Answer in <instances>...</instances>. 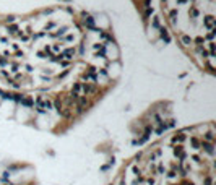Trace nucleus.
<instances>
[{"instance_id":"f257e3e1","label":"nucleus","mask_w":216,"mask_h":185,"mask_svg":"<svg viewBox=\"0 0 216 185\" xmlns=\"http://www.w3.org/2000/svg\"><path fill=\"white\" fill-rule=\"evenodd\" d=\"M83 93L85 96H93L98 93V86L94 83H83Z\"/></svg>"},{"instance_id":"f03ea898","label":"nucleus","mask_w":216,"mask_h":185,"mask_svg":"<svg viewBox=\"0 0 216 185\" xmlns=\"http://www.w3.org/2000/svg\"><path fill=\"white\" fill-rule=\"evenodd\" d=\"M200 149H203V151L208 153L210 156H213V154H215V146H213V143H208V141H202Z\"/></svg>"},{"instance_id":"7ed1b4c3","label":"nucleus","mask_w":216,"mask_h":185,"mask_svg":"<svg viewBox=\"0 0 216 185\" xmlns=\"http://www.w3.org/2000/svg\"><path fill=\"white\" fill-rule=\"evenodd\" d=\"M174 156H177L180 161H184L185 157H187V154H185V151H184L180 146H174Z\"/></svg>"},{"instance_id":"20e7f679","label":"nucleus","mask_w":216,"mask_h":185,"mask_svg":"<svg viewBox=\"0 0 216 185\" xmlns=\"http://www.w3.org/2000/svg\"><path fill=\"white\" fill-rule=\"evenodd\" d=\"M205 26H206L208 29H210V31H211V29H215V18L211 17V15H208V17H205Z\"/></svg>"},{"instance_id":"39448f33","label":"nucleus","mask_w":216,"mask_h":185,"mask_svg":"<svg viewBox=\"0 0 216 185\" xmlns=\"http://www.w3.org/2000/svg\"><path fill=\"white\" fill-rule=\"evenodd\" d=\"M159 37H161L164 42L171 41V37H169V34H167V29L166 28H159Z\"/></svg>"},{"instance_id":"423d86ee","label":"nucleus","mask_w":216,"mask_h":185,"mask_svg":"<svg viewBox=\"0 0 216 185\" xmlns=\"http://www.w3.org/2000/svg\"><path fill=\"white\" fill-rule=\"evenodd\" d=\"M81 91H83V83H80V81L73 83V88H72V93H75V94H78V96H81V94H80Z\"/></svg>"},{"instance_id":"0eeeda50","label":"nucleus","mask_w":216,"mask_h":185,"mask_svg":"<svg viewBox=\"0 0 216 185\" xmlns=\"http://www.w3.org/2000/svg\"><path fill=\"white\" fill-rule=\"evenodd\" d=\"M21 106H25V107H34V101L31 98H21Z\"/></svg>"},{"instance_id":"6e6552de","label":"nucleus","mask_w":216,"mask_h":185,"mask_svg":"<svg viewBox=\"0 0 216 185\" xmlns=\"http://www.w3.org/2000/svg\"><path fill=\"white\" fill-rule=\"evenodd\" d=\"M213 140H215V132H213V130H210V132L203 133V141H208V143H213Z\"/></svg>"},{"instance_id":"1a4fd4ad","label":"nucleus","mask_w":216,"mask_h":185,"mask_svg":"<svg viewBox=\"0 0 216 185\" xmlns=\"http://www.w3.org/2000/svg\"><path fill=\"white\" fill-rule=\"evenodd\" d=\"M190 143H192V146H193L195 149H200V146H202V141H200L197 136H192V138H190Z\"/></svg>"},{"instance_id":"9d476101","label":"nucleus","mask_w":216,"mask_h":185,"mask_svg":"<svg viewBox=\"0 0 216 185\" xmlns=\"http://www.w3.org/2000/svg\"><path fill=\"white\" fill-rule=\"evenodd\" d=\"M62 55H63L65 58H68V60H72V58H73V55H75V49H67L65 52L62 54Z\"/></svg>"},{"instance_id":"9b49d317","label":"nucleus","mask_w":216,"mask_h":185,"mask_svg":"<svg viewBox=\"0 0 216 185\" xmlns=\"http://www.w3.org/2000/svg\"><path fill=\"white\" fill-rule=\"evenodd\" d=\"M8 33H10V34H20V36H21V33H20V29H18V26H17V25L8 26Z\"/></svg>"},{"instance_id":"f8f14e48","label":"nucleus","mask_w":216,"mask_h":185,"mask_svg":"<svg viewBox=\"0 0 216 185\" xmlns=\"http://www.w3.org/2000/svg\"><path fill=\"white\" fill-rule=\"evenodd\" d=\"M184 140H185V135H184V133H180L179 136H174V138H172V141H174V143H182Z\"/></svg>"},{"instance_id":"ddd939ff","label":"nucleus","mask_w":216,"mask_h":185,"mask_svg":"<svg viewBox=\"0 0 216 185\" xmlns=\"http://www.w3.org/2000/svg\"><path fill=\"white\" fill-rule=\"evenodd\" d=\"M182 42H184V45H190L192 44V37L190 36H182Z\"/></svg>"},{"instance_id":"4468645a","label":"nucleus","mask_w":216,"mask_h":185,"mask_svg":"<svg viewBox=\"0 0 216 185\" xmlns=\"http://www.w3.org/2000/svg\"><path fill=\"white\" fill-rule=\"evenodd\" d=\"M65 33H67V28H65V26H63V28H60V29H59V31H57V33L54 34V36H60V34H65Z\"/></svg>"},{"instance_id":"2eb2a0df","label":"nucleus","mask_w":216,"mask_h":185,"mask_svg":"<svg viewBox=\"0 0 216 185\" xmlns=\"http://www.w3.org/2000/svg\"><path fill=\"white\" fill-rule=\"evenodd\" d=\"M153 26H155V28H161V26H159V18H153Z\"/></svg>"},{"instance_id":"dca6fc26","label":"nucleus","mask_w":216,"mask_h":185,"mask_svg":"<svg viewBox=\"0 0 216 185\" xmlns=\"http://www.w3.org/2000/svg\"><path fill=\"white\" fill-rule=\"evenodd\" d=\"M190 15H192L193 18H197V17H198V10H197V8H192V10H190Z\"/></svg>"},{"instance_id":"f3484780","label":"nucleus","mask_w":216,"mask_h":185,"mask_svg":"<svg viewBox=\"0 0 216 185\" xmlns=\"http://www.w3.org/2000/svg\"><path fill=\"white\" fill-rule=\"evenodd\" d=\"M153 13V8H150V7H146V12H145V18H148Z\"/></svg>"},{"instance_id":"a211bd4d","label":"nucleus","mask_w":216,"mask_h":185,"mask_svg":"<svg viewBox=\"0 0 216 185\" xmlns=\"http://www.w3.org/2000/svg\"><path fill=\"white\" fill-rule=\"evenodd\" d=\"M99 36H101V39H109L107 33H104V31H99Z\"/></svg>"},{"instance_id":"6ab92c4d","label":"nucleus","mask_w":216,"mask_h":185,"mask_svg":"<svg viewBox=\"0 0 216 185\" xmlns=\"http://www.w3.org/2000/svg\"><path fill=\"white\" fill-rule=\"evenodd\" d=\"M177 17V10H172L171 12V20H172V23H174V18Z\"/></svg>"},{"instance_id":"aec40b11","label":"nucleus","mask_w":216,"mask_h":185,"mask_svg":"<svg viewBox=\"0 0 216 185\" xmlns=\"http://www.w3.org/2000/svg\"><path fill=\"white\" fill-rule=\"evenodd\" d=\"M195 42H197V44H203V42H205V39H203V37H197V39H195Z\"/></svg>"},{"instance_id":"412c9836","label":"nucleus","mask_w":216,"mask_h":185,"mask_svg":"<svg viewBox=\"0 0 216 185\" xmlns=\"http://www.w3.org/2000/svg\"><path fill=\"white\" fill-rule=\"evenodd\" d=\"M0 65L3 67V65H7V60H5L3 57H0Z\"/></svg>"},{"instance_id":"4be33fe9","label":"nucleus","mask_w":216,"mask_h":185,"mask_svg":"<svg viewBox=\"0 0 216 185\" xmlns=\"http://www.w3.org/2000/svg\"><path fill=\"white\" fill-rule=\"evenodd\" d=\"M13 21H15V17H8V18H7V23H13Z\"/></svg>"},{"instance_id":"5701e85b","label":"nucleus","mask_w":216,"mask_h":185,"mask_svg":"<svg viewBox=\"0 0 216 185\" xmlns=\"http://www.w3.org/2000/svg\"><path fill=\"white\" fill-rule=\"evenodd\" d=\"M52 50H54V52H59V45H57V44L52 45Z\"/></svg>"},{"instance_id":"b1692460","label":"nucleus","mask_w":216,"mask_h":185,"mask_svg":"<svg viewBox=\"0 0 216 185\" xmlns=\"http://www.w3.org/2000/svg\"><path fill=\"white\" fill-rule=\"evenodd\" d=\"M37 55H39V57H41V58H46V54H44V52H39V54H37Z\"/></svg>"},{"instance_id":"393cba45","label":"nucleus","mask_w":216,"mask_h":185,"mask_svg":"<svg viewBox=\"0 0 216 185\" xmlns=\"http://www.w3.org/2000/svg\"><path fill=\"white\" fill-rule=\"evenodd\" d=\"M185 2H187V0H177V3H180V5H182V3H185Z\"/></svg>"}]
</instances>
